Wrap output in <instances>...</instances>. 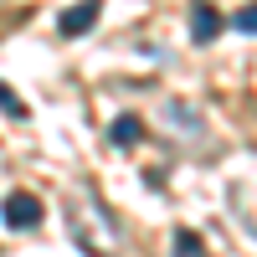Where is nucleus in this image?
Returning a JSON list of instances; mask_svg holds the SVG:
<instances>
[{"instance_id":"nucleus-1","label":"nucleus","mask_w":257,"mask_h":257,"mask_svg":"<svg viewBox=\"0 0 257 257\" xmlns=\"http://www.w3.org/2000/svg\"><path fill=\"white\" fill-rule=\"evenodd\" d=\"M67 221H72V242L88 257H118V226L108 216V206L98 201V190H88V185L77 190L67 201Z\"/></svg>"},{"instance_id":"nucleus-7","label":"nucleus","mask_w":257,"mask_h":257,"mask_svg":"<svg viewBox=\"0 0 257 257\" xmlns=\"http://www.w3.org/2000/svg\"><path fill=\"white\" fill-rule=\"evenodd\" d=\"M0 113H11V118H26V113H31L26 103H21V93H16V88H6V82H0Z\"/></svg>"},{"instance_id":"nucleus-8","label":"nucleus","mask_w":257,"mask_h":257,"mask_svg":"<svg viewBox=\"0 0 257 257\" xmlns=\"http://www.w3.org/2000/svg\"><path fill=\"white\" fill-rule=\"evenodd\" d=\"M231 26H237L242 36H257V6H242L237 16H231Z\"/></svg>"},{"instance_id":"nucleus-2","label":"nucleus","mask_w":257,"mask_h":257,"mask_svg":"<svg viewBox=\"0 0 257 257\" xmlns=\"http://www.w3.org/2000/svg\"><path fill=\"white\" fill-rule=\"evenodd\" d=\"M0 221L11 231H31V226H41V201L31 190H11V196L0 201Z\"/></svg>"},{"instance_id":"nucleus-4","label":"nucleus","mask_w":257,"mask_h":257,"mask_svg":"<svg viewBox=\"0 0 257 257\" xmlns=\"http://www.w3.org/2000/svg\"><path fill=\"white\" fill-rule=\"evenodd\" d=\"M216 36H221V11L196 0V11H190V41H196V47H211Z\"/></svg>"},{"instance_id":"nucleus-5","label":"nucleus","mask_w":257,"mask_h":257,"mask_svg":"<svg viewBox=\"0 0 257 257\" xmlns=\"http://www.w3.org/2000/svg\"><path fill=\"white\" fill-rule=\"evenodd\" d=\"M108 139H113L118 149H123V144H139V139H144V123H139L134 113H123V118H113V123H108Z\"/></svg>"},{"instance_id":"nucleus-3","label":"nucleus","mask_w":257,"mask_h":257,"mask_svg":"<svg viewBox=\"0 0 257 257\" xmlns=\"http://www.w3.org/2000/svg\"><path fill=\"white\" fill-rule=\"evenodd\" d=\"M98 16H103V6H98V0L67 6V11H62V21H57V31H62V36H88V31L98 26Z\"/></svg>"},{"instance_id":"nucleus-6","label":"nucleus","mask_w":257,"mask_h":257,"mask_svg":"<svg viewBox=\"0 0 257 257\" xmlns=\"http://www.w3.org/2000/svg\"><path fill=\"white\" fill-rule=\"evenodd\" d=\"M170 252H175V257H206V247H201V237H196V231H175V242H170Z\"/></svg>"}]
</instances>
